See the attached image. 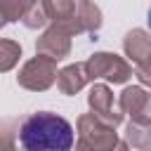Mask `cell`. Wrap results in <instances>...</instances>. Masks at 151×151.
<instances>
[{
    "instance_id": "1",
    "label": "cell",
    "mask_w": 151,
    "mask_h": 151,
    "mask_svg": "<svg viewBox=\"0 0 151 151\" xmlns=\"http://www.w3.org/2000/svg\"><path fill=\"white\" fill-rule=\"evenodd\" d=\"M19 146L24 151H71L73 127L57 113H31L19 125Z\"/></svg>"
},
{
    "instance_id": "2",
    "label": "cell",
    "mask_w": 151,
    "mask_h": 151,
    "mask_svg": "<svg viewBox=\"0 0 151 151\" xmlns=\"http://www.w3.org/2000/svg\"><path fill=\"white\" fill-rule=\"evenodd\" d=\"M146 26H149V31H151V7H149V14H146Z\"/></svg>"
}]
</instances>
